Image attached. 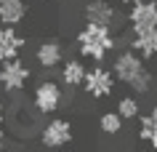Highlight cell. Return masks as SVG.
Masks as SVG:
<instances>
[{"mask_svg":"<svg viewBox=\"0 0 157 152\" xmlns=\"http://www.w3.org/2000/svg\"><path fill=\"white\" fill-rule=\"evenodd\" d=\"M27 48V37L11 24H0V64L11 59H19Z\"/></svg>","mask_w":157,"mask_h":152,"instance_id":"ba28073f","label":"cell"},{"mask_svg":"<svg viewBox=\"0 0 157 152\" xmlns=\"http://www.w3.org/2000/svg\"><path fill=\"white\" fill-rule=\"evenodd\" d=\"M115 85H117V77L112 69H107L104 64H93L85 75V83H83V93L88 99H109L115 93Z\"/></svg>","mask_w":157,"mask_h":152,"instance_id":"5b68a950","label":"cell"},{"mask_svg":"<svg viewBox=\"0 0 157 152\" xmlns=\"http://www.w3.org/2000/svg\"><path fill=\"white\" fill-rule=\"evenodd\" d=\"M125 120H139L141 118V101H139V93H128V96H120L117 99V107H115Z\"/></svg>","mask_w":157,"mask_h":152,"instance_id":"2e32d148","label":"cell"},{"mask_svg":"<svg viewBox=\"0 0 157 152\" xmlns=\"http://www.w3.org/2000/svg\"><path fill=\"white\" fill-rule=\"evenodd\" d=\"M37 136H40V144L45 150H64L75 142V126L67 118H51L40 126Z\"/></svg>","mask_w":157,"mask_h":152,"instance_id":"3957f363","label":"cell"},{"mask_svg":"<svg viewBox=\"0 0 157 152\" xmlns=\"http://www.w3.org/2000/svg\"><path fill=\"white\" fill-rule=\"evenodd\" d=\"M64 85L56 83V80H40V83L32 88V110L40 112L43 118L45 115H53V112L61 110L64 104Z\"/></svg>","mask_w":157,"mask_h":152,"instance_id":"277c9868","label":"cell"},{"mask_svg":"<svg viewBox=\"0 0 157 152\" xmlns=\"http://www.w3.org/2000/svg\"><path fill=\"white\" fill-rule=\"evenodd\" d=\"M6 115H8V110H6V104L0 101V123H6Z\"/></svg>","mask_w":157,"mask_h":152,"instance_id":"ac0fdd59","label":"cell"},{"mask_svg":"<svg viewBox=\"0 0 157 152\" xmlns=\"http://www.w3.org/2000/svg\"><path fill=\"white\" fill-rule=\"evenodd\" d=\"M112 72H115L117 83H123L128 91L139 93V96L152 91L155 80H152V72L147 69V59L141 56L139 51H133L131 45L117 51L112 56Z\"/></svg>","mask_w":157,"mask_h":152,"instance_id":"6da1fadb","label":"cell"},{"mask_svg":"<svg viewBox=\"0 0 157 152\" xmlns=\"http://www.w3.org/2000/svg\"><path fill=\"white\" fill-rule=\"evenodd\" d=\"M6 144H8V136H6V131L0 128V152L6 150Z\"/></svg>","mask_w":157,"mask_h":152,"instance_id":"e0dca14e","label":"cell"},{"mask_svg":"<svg viewBox=\"0 0 157 152\" xmlns=\"http://www.w3.org/2000/svg\"><path fill=\"white\" fill-rule=\"evenodd\" d=\"M131 32L136 29H149V27H157V0H139L128 8V16H125Z\"/></svg>","mask_w":157,"mask_h":152,"instance_id":"52a82bcc","label":"cell"},{"mask_svg":"<svg viewBox=\"0 0 157 152\" xmlns=\"http://www.w3.org/2000/svg\"><path fill=\"white\" fill-rule=\"evenodd\" d=\"M85 75H88V67H85L83 59H64L61 67H59V83L64 88H83Z\"/></svg>","mask_w":157,"mask_h":152,"instance_id":"8fae6325","label":"cell"},{"mask_svg":"<svg viewBox=\"0 0 157 152\" xmlns=\"http://www.w3.org/2000/svg\"><path fill=\"white\" fill-rule=\"evenodd\" d=\"M117 3H120V6H125V8H131L133 3H139V0H117Z\"/></svg>","mask_w":157,"mask_h":152,"instance_id":"d6986e66","label":"cell"},{"mask_svg":"<svg viewBox=\"0 0 157 152\" xmlns=\"http://www.w3.org/2000/svg\"><path fill=\"white\" fill-rule=\"evenodd\" d=\"M131 48L139 51L144 59H157V27L131 32Z\"/></svg>","mask_w":157,"mask_h":152,"instance_id":"7c38bea8","label":"cell"},{"mask_svg":"<svg viewBox=\"0 0 157 152\" xmlns=\"http://www.w3.org/2000/svg\"><path fill=\"white\" fill-rule=\"evenodd\" d=\"M27 3H40V0H27Z\"/></svg>","mask_w":157,"mask_h":152,"instance_id":"ffe728a7","label":"cell"},{"mask_svg":"<svg viewBox=\"0 0 157 152\" xmlns=\"http://www.w3.org/2000/svg\"><path fill=\"white\" fill-rule=\"evenodd\" d=\"M29 80H32V69L21 59H11L0 64V88L6 93H11V96L21 93L29 85Z\"/></svg>","mask_w":157,"mask_h":152,"instance_id":"8992f818","label":"cell"},{"mask_svg":"<svg viewBox=\"0 0 157 152\" xmlns=\"http://www.w3.org/2000/svg\"><path fill=\"white\" fill-rule=\"evenodd\" d=\"M117 8L109 3V0H88L83 6V21H91V24H107L115 27L117 24Z\"/></svg>","mask_w":157,"mask_h":152,"instance_id":"9c48e42d","label":"cell"},{"mask_svg":"<svg viewBox=\"0 0 157 152\" xmlns=\"http://www.w3.org/2000/svg\"><path fill=\"white\" fill-rule=\"evenodd\" d=\"M29 14V3L27 0H0V24L19 27Z\"/></svg>","mask_w":157,"mask_h":152,"instance_id":"4fadbf2b","label":"cell"},{"mask_svg":"<svg viewBox=\"0 0 157 152\" xmlns=\"http://www.w3.org/2000/svg\"><path fill=\"white\" fill-rule=\"evenodd\" d=\"M64 59H67V53H64V45L59 40H43L35 48V61L43 69H59Z\"/></svg>","mask_w":157,"mask_h":152,"instance_id":"30bf717a","label":"cell"},{"mask_svg":"<svg viewBox=\"0 0 157 152\" xmlns=\"http://www.w3.org/2000/svg\"><path fill=\"white\" fill-rule=\"evenodd\" d=\"M139 139L147 144V147L157 150V107L141 112V118H139Z\"/></svg>","mask_w":157,"mask_h":152,"instance_id":"5bb4252c","label":"cell"},{"mask_svg":"<svg viewBox=\"0 0 157 152\" xmlns=\"http://www.w3.org/2000/svg\"><path fill=\"white\" fill-rule=\"evenodd\" d=\"M115 45H117V35L107 24L85 21L75 35V48L80 53V59H88L93 64H101L109 53H115Z\"/></svg>","mask_w":157,"mask_h":152,"instance_id":"7a4b0ae2","label":"cell"},{"mask_svg":"<svg viewBox=\"0 0 157 152\" xmlns=\"http://www.w3.org/2000/svg\"><path fill=\"white\" fill-rule=\"evenodd\" d=\"M125 123H128V120H125L117 110H107V112L99 115V131L104 136H117L125 128Z\"/></svg>","mask_w":157,"mask_h":152,"instance_id":"9a60e30c","label":"cell"}]
</instances>
